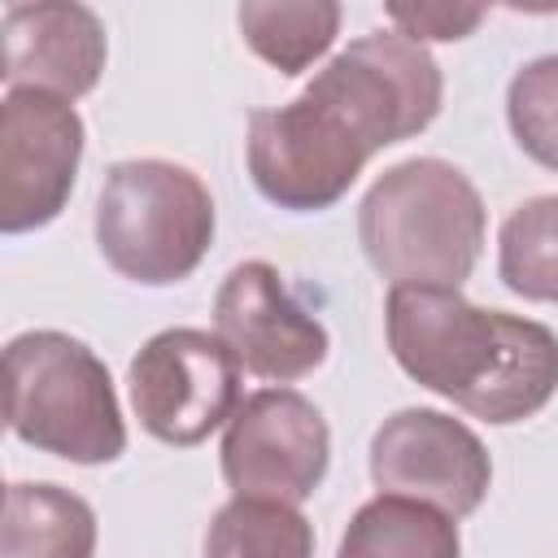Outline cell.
<instances>
[{
    "label": "cell",
    "mask_w": 558,
    "mask_h": 558,
    "mask_svg": "<svg viewBox=\"0 0 558 558\" xmlns=\"http://www.w3.org/2000/svg\"><path fill=\"white\" fill-rule=\"evenodd\" d=\"M488 209L475 183L440 157L388 166L357 205L366 262L392 288H462L480 262Z\"/></svg>",
    "instance_id": "7a4b0ae2"
},
{
    "label": "cell",
    "mask_w": 558,
    "mask_h": 558,
    "mask_svg": "<svg viewBox=\"0 0 558 558\" xmlns=\"http://www.w3.org/2000/svg\"><path fill=\"white\" fill-rule=\"evenodd\" d=\"M392 26L423 44V39H462L484 22L480 4H388Z\"/></svg>",
    "instance_id": "d6986e66"
},
{
    "label": "cell",
    "mask_w": 558,
    "mask_h": 558,
    "mask_svg": "<svg viewBox=\"0 0 558 558\" xmlns=\"http://www.w3.org/2000/svg\"><path fill=\"white\" fill-rule=\"evenodd\" d=\"M240 362L201 327H166L131 357L126 388L140 427L174 449H192L240 410Z\"/></svg>",
    "instance_id": "8992f818"
},
{
    "label": "cell",
    "mask_w": 558,
    "mask_h": 558,
    "mask_svg": "<svg viewBox=\"0 0 558 558\" xmlns=\"http://www.w3.org/2000/svg\"><path fill=\"white\" fill-rule=\"evenodd\" d=\"M244 44L279 74H305L340 35L336 0H248L235 9Z\"/></svg>",
    "instance_id": "9a60e30c"
},
{
    "label": "cell",
    "mask_w": 558,
    "mask_h": 558,
    "mask_svg": "<svg viewBox=\"0 0 558 558\" xmlns=\"http://www.w3.org/2000/svg\"><path fill=\"white\" fill-rule=\"evenodd\" d=\"M83 118L48 92H9L0 105V231L48 227L78 179Z\"/></svg>",
    "instance_id": "30bf717a"
},
{
    "label": "cell",
    "mask_w": 558,
    "mask_h": 558,
    "mask_svg": "<svg viewBox=\"0 0 558 558\" xmlns=\"http://www.w3.org/2000/svg\"><path fill=\"white\" fill-rule=\"evenodd\" d=\"M397 366L484 423H523L558 392V336L506 310H484L458 288H392L384 301Z\"/></svg>",
    "instance_id": "6da1fadb"
},
{
    "label": "cell",
    "mask_w": 558,
    "mask_h": 558,
    "mask_svg": "<svg viewBox=\"0 0 558 558\" xmlns=\"http://www.w3.org/2000/svg\"><path fill=\"white\" fill-rule=\"evenodd\" d=\"M96 510L61 484H9L0 558H92Z\"/></svg>",
    "instance_id": "4fadbf2b"
},
{
    "label": "cell",
    "mask_w": 558,
    "mask_h": 558,
    "mask_svg": "<svg viewBox=\"0 0 558 558\" xmlns=\"http://www.w3.org/2000/svg\"><path fill=\"white\" fill-rule=\"evenodd\" d=\"M497 275L514 296L558 305V196H532L506 214Z\"/></svg>",
    "instance_id": "e0dca14e"
},
{
    "label": "cell",
    "mask_w": 558,
    "mask_h": 558,
    "mask_svg": "<svg viewBox=\"0 0 558 558\" xmlns=\"http://www.w3.org/2000/svg\"><path fill=\"white\" fill-rule=\"evenodd\" d=\"M214 196L187 166L161 157L118 161L96 196V244L105 262L144 288L187 279L214 244Z\"/></svg>",
    "instance_id": "277c9868"
},
{
    "label": "cell",
    "mask_w": 558,
    "mask_h": 558,
    "mask_svg": "<svg viewBox=\"0 0 558 558\" xmlns=\"http://www.w3.org/2000/svg\"><path fill=\"white\" fill-rule=\"evenodd\" d=\"M9 432L39 453L100 466L126 449L109 366L65 331H22L4 349Z\"/></svg>",
    "instance_id": "3957f363"
},
{
    "label": "cell",
    "mask_w": 558,
    "mask_h": 558,
    "mask_svg": "<svg viewBox=\"0 0 558 558\" xmlns=\"http://www.w3.org/2000/svg\"><path fill=\"white\" fill-rule=\"evenodd\" d=\"M336 558H462V536L445 510L379 493L353 510Z\"/></svg>",
    "instance_id": "5bb4252c"
},
{
    "label": "cell",
    "mask_w": 558,
    "mask_h": 558,
    "mask_svg": "<svg viewBox=\"0 0 558 558\" xmlns=\"http://www.w3.org/2000/svg\"><path fill=\"white\" fill-rule=\"evenodd\" d=\"M371 157L375 148L353 118L310 83L296 100L248 113V174L279 209L314 214L336 205Z\"/></svg>",
    "instance_id": "5b68a950"
},
{
    "label": "cell",
    "mask_w": 558,
    "mask_h": 558,
    "mask_svg": "<svg viewBox=\"0 0 558 558\" xmlns=\"http://www.w3.org/2000/svg\"><path fill=\"white\" fill-rule=\"evenodd\" d=\"M310 87L336 100L375 153L427 131L445 100L436 57L401 31H371L353 39L310 78Z\"/></svg>",
    "instance_id": "52a82bcc"
},
{
    "label": "cell",
    "mask_w": 558,
    "mask_h": 558,
    "mask_svg": "<svg viewBox=\"0 0 558 558\" xmlns=\"http://www.w3.org/2000/svg\"><path fill=\"white\" fill-rule=\"evenodd\" d=\"M371 480L379 493L436 506L449 519H466L488 497L493 458L462 418L410 405L375 427Z\"/></svg>",
    "instance_id": "9c48e42d"
},
{
    "label": "cell",
    "mask_w": 558,
    "mask_h": 558,
    "mask_svg": "<svg viewBox=\"0 0 558 558\" xmlns=\"http://www.w3.org/2000/svg\"><path fill=\"white\" fill-rule=\"evenodd\" d=\"M506 122L536 166L558 170V52L514 70L506 87Z\"/></svg>",
    "instance_id": "ac0fdd59"
},
{
    "label": "cell",
    "mask_w": 558,
    "mask_h": 558,
    "mask_svg": "<svg viewBox=\"0 0 558 558\" xmlns=\"http://www.w3.org/2000/svg\"><path fill=\"white\" fill-rule=\"evenodd\" d=\"M222 480L235 497L305 501L327 480L331 432L296 388H262L240 401L222 432Z\"/></svg>",
    "instance_id": "ba28073f"
},
{
    "label": "cell",
    "mask_w": 558,
    "mask_h": 558,
    "mask_svg": "<svg viewBox=\"0 0 558 558\" xmlns=\"http://www.w3.org/2000/svg\"><path fill=\"white\" fill-rule=\"evenodd\" d=\"M214 336L270 384H292L327 362V327L288 292L270 262H240L214 296Z\"/></svg>",
    "instance_id": "8fae6325"
},
{
    "label": "cell",
    "mask_w": 558,
    "mask_h": 558,
    "mask_svg": "<svg viewBox=\"0 0 558 558\" xmlns=\"http://www.w3.org/2000/svg\"><path fill=\"white\" fill-rule=\"evenodd\" d=\"M4 39V83L9 92H48L61 100L87 96L109 57L105 22L96 9L74 0H39V4H9L0 22Z\"/></svg>",
    "instance_id": "7c38bea8"
},
{
    "label": "cell",
    "mask_w": 558,
    "mask_h": 558,
    "mask_svg": "<svg viewBox=\"0 0 558 558\" xmlns=\"http://www.w3.org/2000/svg\"><path fill=\"white\" fill-rule=\"evenodd\" d=\"M205 558H314V527L292 501L231 497L205 527Z\"/></svg>",
    "instance_id": "2e32d148"
}]
</instances>
